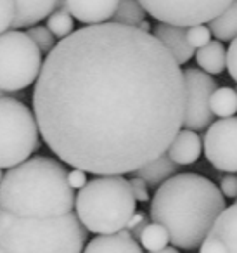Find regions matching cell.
Here are the masks:
<instances>
[{"label": "cell", "mask_w": 237, "mask_h": 253, "mask_svg": "<svg viewBox=\"0 0 237 253\" xmlns=\"http://www.w3.org/2000/svg\"><path fill=\"white\" fill-rule=\"evenodd\" d=\"M66 9L83 25H102L115 16L119 0H64Z\"/></svg>", "instance_id": "8fae6325"}, {"label": "cell", "mask_w": 237, "mask_h": 253, "mask_svg": "<svg viewBox=\"0 0 237 253\" xmlns=\"http://www.w3.org/2000/svg\"><path fill=\"white\" fill-rule=\"evenodd\" d=\"M227 208L220 187L198 173H178L158 187L149 207L151 220L166 227L170 243L196 250Z\"/></svg>", "instance_id": "7a4b0ae2"}, {"label": "cell", "mask_w": 237, "mask_h": 253, "mask_svg": "<svg viewBox=\"0 0 237 253\" xmlns=\"http://www.w3.org/2000/svg\"><path fill=\"white\" fill-rule=\"evenodd\" d=\"M153 35L170 50L171 56L177 59L178 64L189 63L192 59V56H194V47L189 43L187 30L184 26L159 23V25L154 26Z\"/></svg>", "instance_id": "7c38bea8"}, {"label": "cell", "mask_w": 237, "mask_h": 253, "mask_svg": "<svg viewBox=\"0 0 237 253\" xmlns=\"http://www.w3.org/2000/svg\"><path fill=\"white\" fill-rule=\"evenodd\" d=\"M140 30H142V32H147V33H151V25L147 21H142L140 23V26H139Z\"/></svg>", "instance_id": "836d02e7"}, {"label": "cell", "mask_w": 237, "mask_h": 253, "mask_svg": "<svg viewBox=\"0 0 237 253\" xmlns=\"http://www.w3.org/2000/svg\"><path fill=\"white\" fill-rule=\"evenodd\" d=\"M206 160L220 172H237V116L220 118L204 135Z\"/></svg>", "instance_id": "30bf717a"}, {"label": "cell", "mask_w": 237, "mask_h": 253, "mask_svg": "<svg viewBox=\"0 0 237 253\" xmlns=\"http://www.w3.org/2000/svg\"><path fill=\"white\" fill-rule=\"evenodd\" d=\"M73 16L68 11H54L52 14L47 18V28L52 32L56 39H66L73 33Z\"/></svg>", "instance_id": "603a6c76"}, {"label": "cell", "mask_w": 237, "mask_h": 253, "mask_svg": "<svg viewBox=\"0 0 237 253\" xmlns=\"http://www.w3.org/2000/svg\"><path fill=\"white\" fill-rule=\"evenodd\" d=\"M130 186H132V191H133V196H135L137 201H149V186L144 182L142 179H137L133 177L130 180Z\"/></svg>", "instance_id": "4dcf8cb0"}, {"label": "cell", "mask_w": 237, "mask_h": 253, "mask_svg": "<svg viewBox=\"0 0 237 253\" xmlns=\"http://www.w3.org/2000/svg\"><path fill=\"white\" fill-rule=\"evenodd\" d=\"M75 189L61 160L33 156L9 169L0 184V208L23 218H57L73 213Z\"/></svg>", "instance_id": "3957f363"}, {"label": "cell", "mask_w": 237, "mask_h": 253, "mask_svg": "<svg viewBox=\"0 0 237 253\" xmlns=\"http://www.w3.org/2000/svg\"><path fill=\"white\" fill-rule=\"evenodd\" d=\"M42 50L26 32L9 30L0 35V90L16 94L37 84L42 71Z\"/></svg>", "instance_id": "52a82bcc"}, {"label": "cell", "mask_w": 237, "mask_h": 253, "mask_svg": "<svg viewBox=\"0 0 237 253\" xmlns=\"http://www.w3.org/2000/svg\"><path fill=\"white\" fill-rule=\"evenodd\" d=\"M4 175H5V173L2 172V169H0V184H2V180H4Z\"/></svg>", "instance_id": "d590c367"}, {"label": "cell", "mask_w": 237, "mask_h": 253, "mask_svg": "<svg viewBox=\"0 0 237 253\" xmlns=\"http://www.w3.org/2000/svg\"><path fill=\"white\" fill-rule=\"evenodd\" d=\"M149 253H180L175 246H166L164 250H159V252H149Z\"/></svg>", "instance_id": "d6a6232c"}, {"label": "cell", "mask_w": 237, "mask_h": 253, "mask_svg": "<svg viewBox=\"0 0 237 253\" xmlns=\"http://www.w3.org/2000/svg\"><path fill=\"white\" fill-rule=\"evenodd\" d=\"M68 182H70V186L73 187V189H83L85 186H87V172H83V170L80 169H71L70 172H68Z\"/></svg>", "instance_id": "1f68e13d"}, {"label": "cell", "mask_w": 237, "mask_h": 253, "mask_svg": "<svg viewBox=\"0 0 237 253\" xmlns=\"http://www.w3.org/2000/svg\"><path fill=\"white\" fill-rule=\"evenodd\" d=\"M40 128L33 109L19 99H0V169H14L39 148Z\"/></svg>", "instance_id": "8992f818"}, {"label": "cell", "mask_w": 237, "mask_h": 253, "mask_svg": "<svg viewBox=\"0 0 237 253\" xmlns=\"http://www.w3.org/2000/svg\"><path fill=\"white\" fill-rule=\"evenodd\" d=\"M146 9L139 0H119V5L111 21L126 26H140V23L146 21Z\"/></svg>", "instance_id": "ffe728a7"}, {"label": "cell", "mask_w": 237, "mask_h": 253, "mask_svg": "<svg viewBox=\"0 0 237 253\" xmlns=\"http://www.w3.org/2000/svg\"><path fill=\"white\" fill-rule=\"evenodd\" d=\"M87 238L77 213L23 218L0 208V248L5 253H83Z\"/></svg>", "instance_id": "277c9868"}, {"label": "cell", "mask_w": 237, "mask_h": 253, "mask_svg": "<svg viewBox=\"0 0 237 253\" xmlns=\"http://www.w3.org/2000/svg\"><path fill=\"white\" fill-rule=\"evenodd\" d=\"M211 30L204 25H196L187 30V39L194 49H202L211 42Z\"/></svg>", "instance_id": "d4e9b609"}, {"label": "cell", "mask_w": 237, "mask_h": 253, "mask_svg": "<svg viewBox=\"0 0 237 253\" xmlns=\"http://www.w3.org/2000/svg\"><path fill=\"white\" fill-rule=\"evenodd\" d=\"M209 236L218 238L227 246L229 253H237V201L222 211Z\"/></svg>", "instance_id": "e0dca14e"}, {"label": "cell", "mask_w": 237, "mask_h": 253, "mask_svg": "<svg viewBox=\"0 0 237 253\" xmlns=\"http://www.w3.org/2000/svg\"><path fill=\"white\" fill-rule=\"evenodd\" d=\"M227 71L230 78L237 82V37L230 42L229 50H227Z\"/></svg>", "instance_id": "83f0119b"}, {"label": "cell", "mask_w": 237, "mask_h": 253, "mask_svg": "<svg viewBox=\"0 0 237 253\" xmlns=\"http://www.w3.org/2000/svg\"><path fill=\"white\" fill-rule=\"evenodd\" d=\"M170 243V234H168L166 227L161 224L151 222L146 229H144L142 236H140V245L142 248L149 250V252H159L164 250Z\"/></svg>", "instance_id": "7402d4cb"}, {"label": "cell", "mask_w": 237, "mask_h": 253, "mask_svg": "<svg viewBox=\"0 0 237 253\" xmlns=\"http://www.w3.org/2000/svg\"><path fill=\"white\" fill-rule=\"evenodd\" d=\"M178 169H180V165H177V163L168 156V153H164V155H161L159 158H156L154 162L147 163L146 167H142V169H139L137 172H133V177L142 179L149 187H156V186L164 184L168 179H171V177H175Z\"/></svg>", "instance_id": "2e32d148"}, {"label": "cell", "mask_w": 237, "mask_h": 253, "mask_svg": "<svg viewBox=\"0 0 237 253\" xmlns=\"http://www.w3.org/2000/svg\"><path fill=\"white\" fill-rule=\"evenodd\" d=\"M185 92H187V106H185L184 126L185 130H204L213 123L211 95L216 90V82L206 71L198 68L184 70Z\"/></svg>", "instance_id": "9c48e42d"}, {"label": "cell", "mask_w": 237, "mask_h": 253, "mask_svg": "<svg viewBox=\"0 0 237 253\" xmlns=\"http://www.w3.org/2000/svg\"><path fill=\"white\" fill-rule=\"evenodd\" d=\"M199 253H229V250H227V246L218 238L208 236L204 239V243L199 246Z\"/></svg>", "instance_id": "f1b7e54d"}, {"label": "cell", "mask_w": 237, "mask_h": 253, "mask_svg": "<svg viewBox=\"0 0 237 253\" xmlns=\"http://www.w3.org/2000/svg\"><path fill=\"white\" fill-rule=\"evenodd\" d=\"M211 111L220 118H230L237 111V90L230 87L216 88L211 95Z\"/></svg>", "instance_id": "44dd1931"}, {"label": "cell", "mask_w": 237, "mask_h": 253, "mask_svg": "<svg viewBox=\"0 0 237 253\" xmlns=\"http://www.w3.org/2000/svg\"><path fill=\"white\" fill-rule=\"evenodd\" d=\"M149 217H147L144 211H139V213H135L132 217V220L128 222V225H126V231L132 234L133 239H137V241H140V236H142L144 229L149 225Z\"/></svg>", "instance_id": "4316f807"}, {"label": "cell", "mask_w": 237, "mask_h": 253, "mask_svg": "<svg viewBox=\"0 0 237 253\" xmlns=\"http://www.w3.org/2000/svg\"><path fill=\"white\" fill-rule=\"evenodd\" d=\"M16 18V2L14 0H0V35L9 32L14 25Z\"/></svg>", "instance_id": "484cf974"}, {"label": "cell", "mask_w": 237, "mask_h": 253, "mask_svg": "<svg viewBox=\"0 0 237 253\" xmlns=\"http://www.w3.org/2000/svg\"><path fill=\"white\" fill-rule=\"evenodd\" d=\"M4 97H11V94H7V92H4V90H0V99H4Z\"/></svg>", "instance_id": "e575fe53"}, {"label": "cell", "mask_w": 237, "mask_h": 253, "mask_svg": "<svg viewBox=\"0 0 237 253\" xmlns=\"http://www.w3.org/2000/svg\"><path fill=\"white\" fill-rule=\"evenodd\" d=\"M220 191L225 198H237V177L236 175H223L220 179Z\"/></svg>", "instance_id": "f546056e"}, {"label": "cell", "mask_w": 237, "mask_h": 253, "mask_svg": "<svg viewBox=\"0 0 237 253\" xmlns=\"http://www.w3.org/2000/svg\"><path fill=\"white\" fill-rule=\"evenodd\" d=\"M180 64L153 35L119 23L83 26L47 54L33 113L49 149L94 175L133 173L184 125Z\"/></svg>", "instance_id": "6da1fadb"}, {"label": "cell", "mask_w": 237, "mask_h": 253, "mask_svg": "<svg viewBox=\"0 0 237 253\" xmlns=\"http://www.w3.org/2000/svg\"><path fill=\"white\" fill-rule=\"evenodd\" d=\"M135 207L130 180L123 175H95L78 191L75 213L88 232L116 234L126 229L137 213Z\"/></svg>", "instance_id": "5b68a950"}, {"label": "cell", "mask_w": 237, "mask_h": 253, "mask_svg": "<svg viewBox=\"0 0 237 253\" xmlns=\"http://www.w3.org/2000/svg\"><path fill=\"white\" fill-rule=\"evenodd\" d=\"M26 33L35 42V45L42 50V54H50L54 47L57 45L56 37L52 35V32L47 26H30Z\"/></svg>", "instance_id": "cb8c5ba5"}, {"label": "cell", "mask_w": 237, "mask_h": 253, "mask_svg": "<svg viewBox=\"0 0 237 253\" xmlns=\"http://www.w3.org/2000/svg\"><path fill=\"white\" fill-rule=\"evenodd\" d=\"M146 12L159 23L196 26L211 23L230 7L234 0H139Z\"/></svg>", "instance_id": "ba28073f"}, {"label": "cell", "mask_w": 237, "mask_h": 253, "mask_svg": "<svg viewBox=\"0 0 237 253\" xmlns=\"http://www.w3.org/2000/svg\"><path fill=\"white\" fill-rule=\"evenodd\" d=\"M0 253H5V252H4V250H2V248H0Z\"/></svg>", "instance_id": "8d00e7d4"}, {"label": "cell", "mask_w": 237, "mask_h": 253, "mask_svg": "<svg viewBox=\"0 0 237 253\" xmlns=\"http://www.w3.org/2000/svg\"><path fill=\"white\" fill-rule=\"evenodd\" d=\"M196 61L208 75H220L227 70V50L220 40H211L206 47L198 49Z\"/></svg>", "instance_id": "ac0fdd59"}, {"label": "cell", "mask_w": 237, "mask_h": 253, "mask_svg": "<svg viewBox=\"0 0 237 253\" xmlns=\"http://www.w3.org/2000/svg\"><path fill=\"white\" fill-rule=\"evenodd\" d=\"M202 151V144L199 135L194 130H180L175 141L171 142L168 149V156L173 160L177 165H191L198 162Z\"/></svg>", "instance_id": "9a60e30c"}, {"label": "cell", "mask_w": 237, "mask_h": 253, "mask_svg": "<svg viewBox=\"0 0 237 253\" xmlns=\"http://www.w3.org/2000/svg\"><path fill=\"white\" fill-rule=\"evenodd\" d=\"M83 253H144L142 246L132 238L128 231H119L116 234L95 236L87 243Z\"/></svg>", "instance_id": "4fadbf2b"}, {"label": "cell", "mask_w": 237, "mask_h": 253, "mask_svg": "<svg viewBox=\"0 0 237 253\" xmlns=\"http://www.w3.org/2000/svg\"><path fill=\"white\" fill-rule=\"evenodd\" d=\"M16 2V18L14 28L35 26L42 19L49 18L57 9L61 0H14Z\"/></svg>", "instance_id": "5bb4252c"}, {"label": "cell", "mask_w": 237, "mask_h": 253, "mask_svg": "<svg viewBox=\"0 0 237 253\" xmlns=\"http://www.w3.org/2000/svg\"><path fill=\"white\" fill-rule=\"evenodd\" d=\"M209 30L216 37V40H230L232 42L237 37V0H234L230 7L223 14L209 23Z\"/></svg>", "instance_id": "d6986e66"}]
</instances>
